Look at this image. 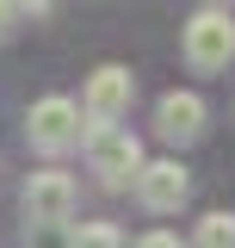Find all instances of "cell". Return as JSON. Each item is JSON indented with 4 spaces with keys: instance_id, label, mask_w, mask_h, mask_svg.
Instances as JSON below:
<instances>
[{
    "instance_id": "obj_1",
    "label": "cell",
    "mask_w": 235,
    "mask_h": 248,
    "mask_svg": "<svg viewBox=\"0 0 235 248\" xmlns=\"http://www.w3.org/2000/svg\"><path fill=\"white\" fill-rule=\"evenodd\" d=\"M81 137H87L93 174H99L105 186H130V180H136V168H143V143H136L130 130L105 124V130H81Z\"/></svg>"
},
{
    "instance_id": "obj_2",
    "label": "cell",
    "mask_w": 235,
    "mask_h": 248,
    "mask_svg": "<svg viewBox=\"0 0 235 248\" xmlns=\"http://www.w3.org/2000/svg\"><path fill=\"white\" fill-rule=\"evenodd\" d=\"M229 56H235V19L217 13V6H205V13L186 25V62H192L198 75H217Z\"/></svg>"
},
{
    "instance_id": "obj_3",
    "label": "cell",
    "mask_w": 235,
    "mask_h": 248,
    "mask_svg": "<svg viewBox=\"0 0 235 248\" xmlns=\"http://www.w3.org/2000/svg\"><path fill=\"white\" fill-rule=\"evenodd\" d=\"M31 149L44 155H62L68 143H81V106L74 99H62V93H50V99H37L31 106V124H25Z\"/></svg>"
},
{
    "instance_id": "obj_4",
    "label": "cell",
    "mask_w": 235,
    "mask_h": 248,
    "mask_svg": "<svg viewBox=\"0 0 235 248\" xmlns=\"http://www.w3.org/2000/svg\"><path fill=\"white\" fill-rule=\"evenodd\" d=\"M130 99H136V75H130V68H118V62L93 68V81H87V130L118 124L130 112Z\"/></svg>"
},
{
    "instance_id": "obj_5",
    "label": "cell",
    "mask_w": 235,
    "mask_h": 248,
    "mask_svg": "<svg viewBox=\"0 0 235 248\" xmlns=\"http://www.w3.org/2000/svg\"><path fill=\"white\" fill-rule=\"evenodd\" d=\"M74 211V180L62 168H44L25 180V223H68Z\"/></svg>"
},
{
    "instance_id": "obj_6",
    "label": "cell",
    "mask_w": 235,
    "mask_h": 248,
    "mask_svg": "<svg viewBox=\"0 0 235 248\" xmlns=\"http://www.w3.org/2000/svg\"><path fill=\"white\" fill-rule=\"evenodd\" d=\"M186 192H192V180H186L179 161H143L136 168V199H143L148 211H179Z\"/></svg>"
},
{
    "instance_id": "obj_7",
    "label": "cell",
    "mask_w": 235,
    "mask_h": 248,
    "mask_svg": "<svg viewBox=\"0 0 235 248\" xmlns=\"http://www.w3.org/2000/svg\"><path fill=\"white\" fill-rule=\"evenodd\" d=\"M155 124H161L167 143H192V137H205V99L198 93H161Z\"/></svg>"
},
{
    "instance_id": "obj_8",
    "label": "cell",
    "mask_w": 235,
    "mask_h": 248,
    "mask_svg": "<svg viewBox=\"0 0 235 248\" xmlns=\"http://www.w3.org/2000/svg\"><path fill=\"white\" fill-rule=\"evenodd\" d=\"M192 248H235V217L229 211H205L198 217V242Z\"/></svg>"
},
{
    "instance_id": "obj_9",
    "label": "cell",
    "mask_w": 235,
    "mask_h": 248,
    "mask_svg": "<svg viewBox=\"0 0 235 248\" xmlns=\"http://www.w3.org/2000/svg\"><path fill=\"white\" fill-rule=\"evenodd\" d=\"M68 248H130V242H124L118 223H81V230L68 236Z\"/></svg>"
},
{
    "instance_id": "obj_10",
    "label": "cell",
    "mask_w": 235,
    "mask_h": 248,
    "mask_svg": "<svg viewBox=\"0 0 235 248\" xmlns=\"http://www.w3.org/2000/svg\"><path fill=\"white\" fill-rule=\"evenodd\" d=\"M136 248H179V236H167V230H148Z\"/></svg>"
},
{
    "instance_id": "obj_11",
    "label": "cell",
    "mask_w": 235,
    "mask_h": 248,
    "mask_svg": "<svg viewBox=\"0 0 235 248\" xmlns=\"http://www.w3.org/2000/svg\"><path fill=\"white\" fill-rule=\"evenodd\" d=\"M13 13H19V6H13V0H0V37L13 31Z\"/></svg>"
},
{
    "instance_id": "obj_12",
    "label": "cell",
    "mask_w": 235,
    "mask_h": 248,
    "mask_svg": "<svg viewBox=\"0 0 235 248\" xmlns=\"http://www.w3.org/2000/svg\"><path fill=\"white\" fill-rule=\"evenodd\" d=\"M13 6H31V13H50L56 0H13Z\"/></svg>"
}]
</instances>
